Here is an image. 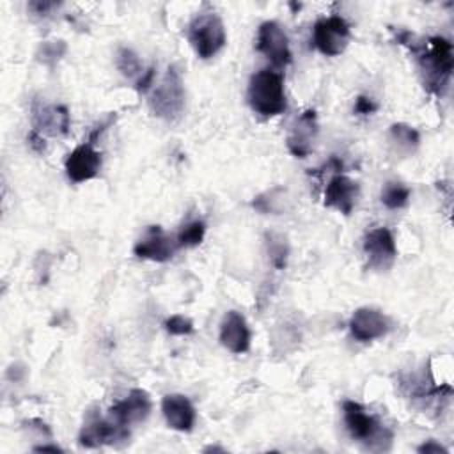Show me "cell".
<instances>
[{
  "mask_svg": "<svg viewBox=\"0 0 454 454\" xmlns=\"http://www.w3.org/2000/svg\"><path fill=\"white\" fill-rule=\"evenodd\" d=\"M419 55L420 71L424 74V85L434 92L436 96H443L449 89V82L454 69V53L452 43L445 37H429L426 41H419V44L411 50Z\"/></svg>",
  "mask_w": 454,
  "mask_h": 454,
  "instance_id": "cell-1",
  "label": "cell"
},
{
  "mask_svg": "<svg viewBox=\"0 0 454 454\" xmlns=\"http://www.w3.org/2000/svg\"><path fill=\"white\" fill-rule=\"evenodd\" d=\"M247 99L250 108L262 117L282 114L287 106L282 73L275 69H261L254 73L248 82Z\"/></svg>",
  "mask_w": 454,
  "mask_h": 454,
  "instance_id": "cell-2",
  "label": "cell"
},
{
  "mask_svg": "<svg viewBox=\"0 0 454 454\" xmlns=\"http://www.w3.org/2000/svg\"><path fill=\"white\" fill-rule=\"evenodd\" d=\"M344 424L349 434L365 443L369 449L385 450L392 442V433L371 413H367L358 403L346 401L342 404Z\"/></svg>",
  "mask_w": 454,
  "mask_h": 454,
  "instance_id": "cell-3",
  "label": "cell"
},
{
  "mask_svg": "<svg viewBox=\"0 0 454 454\" xmlns=\"http://www.w3.org/2000/svg\"><path fill=\"white\" fill-rule=\"evenodd\" d=\"M184 99L186 92L183 78L176 66H170L161 82L154 87V90L149 96V108L156 117L174 122L183 115Z\"/></svg>",
  "mask_w": 454,
  "mask_h": 454,
  "instance_id": "cell-4",
  "label": "cell"
},
{
  "mask_svg": "<svg viewBox=\"0 0 454 454\" xmlns=\"http://www.w3.org/2000/svg\"><path fill=\"white\" fill-rule=\"evenodd\" d=\"M188 41L200 59L215 57L227 43L222 18L216 12L197 14L188 25Z\"/></svg>",
  "mask_w": 454,
  "mask_h": 454,
  "instance_id": "cell-5",
  "label": "cell"
},
{
  "mask_svg": "<svg viewBox=\"0 0 454 454\" xmlns=\"http://www.w3.org/2000/svg\"><path fill=\"white\" fill-rule=\"evenodd\" d=\"M351 37L348 21L342 16H328L316 21L312 30L314 46L326 57L340 55Z\"/></svg>",
  "mask_w": 454,
  "mask_h": 454,
  "instance_id": "cell-6",
  "label": "cell"
},
{
  "mask_svg": "<svg viewBox=\"0 0 454 454\" xmlns=\"http://www.w3.org/2000/svg\"><path fill=\"white\" fill-rule=\"evenodd\" d=\"M257 50L275 66L286 67L291 62L289 39L277 21H264L257 30Z\"/></svg>",
  "mask_w": 454,
  "mask_h": 454,
  "instance_id": "cell-7",
  "label": "cell"
},
{
  "mask_svg": "<svg viewBox=\"0 0 454 454\" xmlns=\"http://www.w3.org/2000/svg\"><path fill=\"white\" fill-rule=\"evenodd\" d=\"M367 266L374 271H387L397 257V247L392 232L387 227H376L367 232L364 241Z\"/></svg>",
  "mask_w": 454,
  "mask_h": 454,
  "instance_id": "cell-8",
  "label": "cell"
},
{
  "mask_svg": "<svg viewBox=\"0 0 454 454\" xmlns=\"http://www.w3.org/2000/svg\"><path fill=\"white\" fill-rule=\"evenodd\" d=\"M317 131H319V126H317L316 112L305 110L303 114H300L294 119V122L287 133V138H286L289 153L296 158H307L314 147Z\"/></svg>",
  "mask_w": 454,
  "mask_h": 454,
  "instance_id": "cell-9",
  "label": "cell"
},
{
  "mask_svg": "<svg viewBox=\"0 0 454 454\" xmlns=\"http://www.w3.org/2000/svg\"><path fill=\"white\" fill-rule=\"evenodd\" d=\"M129 431L126 426L117 424L114 419L103 420V419H90L85 422V426L80 431L78 442L82 447L94 449L99 445H114L117 442L128 440Z\"/></svg>",
  "mask_w": 454,
  "mask_h": 454,
  "instance_id": "cell-10",
  "label": "cell"
},
{
  "mask_svg": "<svg viewBox=\"0 0 454 454\" xmlns=\"http://www.w3.org/2000/svg\"><path fill=\"white\" fill-rule=\"evenodd\" d=\"M351 335L360 342H371L380 337H385L390 330L388 317L372 307H360L353 312L349 319Z\"/></svg>",
  "mask_w": 454,
  "mask_h": 454,
  "instance_id": "cell-11",
  "label": "cell"
},
{
  "mask_svg": "<svg viewBox=\"0 0 454 454\" xmlns=\"http://www.w3.org/2000/svg\"><path fill=\"white\" fill-rule=\"evenodd\" d=\"M101 168V153L90 142L76 145L66 158V174L73 183L94 179Z\"/></svg>",
  "mask_w": 454,
  "mask_h": 454,
  "instance_id": "cell-12",
  "label": "cell"
},
{
  "mask_svg": "<svg viewBox=\"0 0 454 454\" xmlns=\"http://www.w3.org/2000/svg\"><path fill=\"white\" fill-rule=\"evenodd\" d=\"M151 397L142 388H133L129 394L110 408V419L121 426H133L144 422L151 413Z\"/></svg>",
  "mask_w": 454,
  "mask_h": 454,
  "instance_id": "cell-13",
  "label": "cell"
},
{
  "mask_svg": "<svg viewBox=\"0 0 454 454\" xmlns=\"http://www.w3.org/2000/svg\"><path fill=\"white\" fill-rule=\"evenodd\" d=\"M32 124L41 135L59 137L69 131V112L64 105H44L39 101L32 103Z\"/></svg>",
  "mask_w": 454,
  "mask_h": 454,
  "instance_id": "cell-14",
  "label": "cell"
},
{
  "mask_svg": "<svg viewBox=\"0 0 454 454\" xmlns=\"http://www.w3.org/2000/svg\"><path fill=\"white\" fill-rule=\"evenodd\" d=\"M358 183L349 179L348 176L335 174L330 177L325 188V206L332 207L342 215H351L356 199H358Z\"/></svg>",
  "mask_w": 454,
  "mask_h": 454,
  "instance_id": "cell-15",
  "label": "cell"
},
{
  "mask_svg": "<svg viewBox=\"0 0 454 454\" xmlns=\"http://www.w3.org/2000/svg\"><path fill=\"white\" fill-rule=\"evenodd\" d=\"M220 342L231 353L241 355L250 349V328L247 319L236 312L229 310L220 323Z\"/></svg>",
  "mask_w": 454,
  "mask_h": 454,
  "instance_id": "cell-16",
  "label": "cell"
},
{
  "mask_svg": "<svg viewBox=\"0 0 454 454\" xmlns=\"http://www.w3.org/2000/svg\"><path fill=\"white\" fill-rule=\"evenodd\" d=\"M133 252L140 259H149L154 262H165L174 254L172 239L163 232L160 225H151L145 234L135 243Z\"/></svg>",
  "mask_w": 454,
  "mask_h": 454,
  "instance_id": "cell-17",
  "label": "cell"
},
{
  "mask_svg": "<svg viewBox=\"0 0 454 454\" xmlns=\"http://www.w3.org/2000/svg\"><path fill=\"white\" fill-rule=\"evenodd\" d=\"M161 411L168 427L188 433L195 424V408L183 394H168L161 399Z\"/></svg>",
  "mask_w": 454,
  "mask_h": 454,
  "instance_id": "cell-18",
  "label": "cell"
},
{
  "mask_svg": "<svg viewBox=\"0 0 454 454\" xmlns=\"http://www.w3.org/2000/svg\"><path fill=\"white\" fill-rule=\"evenodd\" d=\"M287 202H289L287 190H286L284 186H273V188L266 190L264 193L254 197L252 207H254L255 211L262 213V215H268V213L278 215V213L286 211Z\"/></svg>",
  "mask_w": 454,
  "mask_h": 454,
  "instance_id": "cell-19",
  "label": "cell"
},
{
  "mask_svg": "<svg viewBox=\"0 0 454 454\" xmlns=\"http://www.w3.org/2000/svg\"><path fill=\"white\" fill-rule=\"evenodd\" d=\"M390 140L397 147V151L408 154L419 147L420 137L415 128H411L404 122H397V124L390 126Z\"/></svg>",
  "mask_w": 454,
  "mask_h": 454,
  "instance_id": "cell-20",
  "label": "cell"
},
{
  "mask_svg": "<svg viewBox=\"0 0 454 454\" xmlns=\"http://www.w3.org/2000/svg\"><path fill=\"white\" fill-rule=\"evenodd\" d=\"M266 252H268L271 266H275L277 270L286 268L287 257H289V243H287L286 236L277 234V232H268L266 234Z\"/></svg>",
  "mask_w": 454,
  "mask_h": 454,
  "instance_id": "cell-21",
  "label": "cell"
},
{
  "mask_svg": "<svg viewBox=\"0 0 454 454\" xmlns=\"http://www.w3.org/2000/svg\"><path fill=\"white\" fill-rule=\"evenodd\" d=\"M115 66L122 73V76L129 80H138L144 74L142 62L138 55L129 48H119L115 55Z\"/></svg>",
  "mask_w": 454,
  "mask_h": 454,
  "instance_id": "cell-22",
  "label": "cell"
},
{
  "mask_svg": "<svg viewBox=\"0 0 454 454\" xmlns=\"http://www.w3.org/2000/svg\"><path fill=\"white\" fill-rule=\"evenodd\" d=\"M410 200V188L399 181H388L381 190V202L388 209H401Z\"/></svg>",
  "mask_w": 454,
  "mask_h": 454,
  "instance_id": "cell-23",
  "label": "cell"
},
{
  "mask_svg": "<svg viewBox=\"0 0 454 454\" xmlns=\"http://www.w3.org/2000/svg\"><path fill=\"white\" fill-rule=\"evenodd\" d=\"M67 51V44L62 39H53V41H43L35 51V59L48 66L53 67Z\"/></svg>",
  "mask_w": 454,
  "mask_h": 454,
  "instance_id": "cell-24",
  "label": "cell"
},
{
  "mask_svg": "<svg viewBox=\"0 0 454 454\" xmlns=\"http://www.w3.org/2000/svg\"><path fill=\"white\" fill-rule=\"evenodd\" d=\"M206 234V223L202 220H192L177 234V247H197Z\"/></svg>",
  "mask_w": 454,
  "mask_h": 454,
  "instance_id": "cell-25",
  "label": "cell"
},
{
  "mask_svg": "<svg viewBox=\"0 0 454 454\" xmlns=\"http://www.w3.org/2000/svg\"><path fill=\"white\" fill-rule=\"evenodd\" d=\"M165 330L170 335H188L193 332V323L190 317H186L183 314H174V316L167 317Z\"/></svg>",
  "mask_w": 454,
  "mask_h": 454,
  "instance_id": "cell-26",
  "label": "cell"
},
{
  "mask_svg": "<svg viewBox=\"0 0 454 454\" xmlns=\"http://www.w3.org/2000/svg\"><path fill=\"white\" fill-rule=\"evenodd\" d=\"M376 108H378V105L371 98H367V96H358L355 99V112L358 115H369V114L376 112Z\"/></svg>",
  "mask_w": 454,
  "mask_h": 454,
  "instance_id": "cell-27",
  "label": "cell"
},
{
  "mask_svg": "<svg viewBox=\"0 0 454 454\" xmlns=\"http://www.w3.org/2000/svg\"><path fill=\"white\" fill-rule=\"evenodd\" d=\"M417 450H419L420 454H449V450H447L443 445H440L438 442H434V440L424 442Z\"/></svg>",
  "mask_w": 454,
  "mask_h": 454,
  "instance_id": "cell-28",
  "label": "cell"
},
{
  "mask_svg": "<svg viewBox=\"0 0 454 454\" xmlns=\"http://www.w3.org/2000/svg\"><path fill=\"white\" fill-rule=\"evenodd\" d=\"M153 80H154V67H149L144 71V74L137 80V90L138 92H145L151 85H153Z\"/></svg>",
  "mask_w": 454,
  "mask_h": 454,
  "instance_id": "cell-29",
  "label": "cell"
},
{
  "mask_svg": "<svg viewBox=\"0 0 454 454\" xmlns=\"http://www.w3.org/2000/svg\"><path fill=\"white\" fill-rule=\"evenodd\" d=\"M27 140H28V145H30L35 153H43V151H44V147H46L43 135H41L39 131H35V129H32V131L28 133Z\"/></svg>",
  "mask_w": 454,
  "mask_h": 454,
  "instance_id": "cell-30",
  "label": "cell"
},
{
  "mask_svg": "<svg viewBox=\"0 0 454 454\" xmlns=\"http://www.w3.org/2000/svg\"><path fill=\"white\" fill-rule=\"evenodd\" d=\"M55 7H59V4H55V2H41V0H35V2H30V4H28V9H30L32 12H35V14H46V12H50V11L55 9Z\"/></svg>",
  "mask_w": 454,
  "mask_h": 454,
  "instance_id": "cell-31",
  "label": "cell"
},
{
  "mask_svg": "<svg viewBox=\"0 0 454 454\" xmlns=\"http://www.w3.org/2000/svg\"><path fill=\"white\" fill-rule=\"evenodd\" d=\"M34 450L37 452H44V450H50V452H62V449L59 445H39V447H34Z\"/></svg>",
  "mask_w": 454,
  "mask_h": 454,
  "instance_id": "cell-32",
  "label": "cell"
},
{
  "mask_svg": "<svg viewBox=\"0 0 454 454\" xmlns=\"http://www.w3.org/2000/svg\"><path fill=\"white\" fill-rule=\"evenodd\" d=\"M211 450H218V452H225V449H222V447H213V445H211V447H206V449H204V452H211Z\"/></svg>",
  "mask_w": 454,
  "mask_h": 454,
  "instance_id": "cell-33",
  "label": "cell"
}]
</instances>
